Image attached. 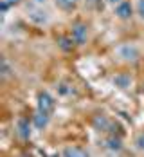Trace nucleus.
<instances>
[{
    "instance_id": "nucleus-1",
    "label": "nucleus",
    "mask_w": 144,
    "mask_h": 157,
    "mask_svg": "<svg viewBox=\"0 0 144 157\" xmlns=\"http://www.w3.org/2000/svg\"><path fill=\"white\" fill-rule=\"evenodd\" d=\"M36 110L45 114V116H52L56 110V98L47 90H40L38 99H36Z\"/></svg>"
},
{
    "instance_id": "nucleus-2",
    "label": "nucleus",
    "mask_w": 144,
    "mask_h": 157,
    "mask_svg": "<svg viewBox=\"0 0 144 157\" xmlns=\"http://www.w3.org/2000/svg\"><path fill=\"white\" fill-rule=\"evenodd\" d=\"M16 134H18V137H22V139H31V134H32V119H29V117H20L18 121H16Z\"/></svg>"
},
{
    "instance_id": "nucleus-3",
    "label": "nucleus",
    "mask_w": 144,
    "mask_h": 157,
    "mask_svg": "<svg viewBox=\"0 0 144 157\" xmlns=\"http://www.w3.org/2000/svg\"><path fill=\"white\" fill-rule=\"evenodd\" d=\"M72 40L76 42V45H83L88 38V27L85 24H74L72 25V33H70Z\"/></svg>"
},
{
    "instance_id": "nucleus-4",
    "label": "nucleus",
    "mask_w": 144,
    "mask_h": 157,
    "mask_svg": "<svg viewBox=\"0 0 144 157\" xmlns=\"http://www.w3.org/2000/svg\"><path fill=\"white\" fill-rule=\"evenodd\" d=\"M103 146L110 152H121L124 144H123V137L119 134H108L103 141Z\"/></svg>"
},
{
    "instance_id": "nucleus-5",
    "label": "nucleus",
    "mask_w": 144,
    "mask_h": 157,
    "mask_svg": "<svg viewBox=\"0 0 144 157\" xmlns=\"http://www.w3.org/2000/svg\"><path fill=\"white\" fill-rule=\"evenodd\" d=\"M133 15V7L128 0H121L117 6H115V16L121 18V20H130Z\"/></svg>"
},
{
    "instance_id": "nucleus-6",
    "label": "nucleus",
    "mask_w": 144,
    "mask_h": 157,
    "mask_svg": "<svg viewBox=\"0 0 144 157\" xmlns=\"http://www.w3.org/2000/svg\"><path fill=\"white\" fill-rule=\"evenodd\" d=\"M119 56L123 60H126V62H135L139 58V51L133 45H123V47L119 49Z\"/></svg>"
},
{
    "instance_id": "nucleus-7",
    "label": "nucleus",
    "mask_w": 144,
    "mask_h": 157,
    "mask_svg": "<svg viewBox=\"0 0 144 157\" xmlns=\"http://www.w3.org/2000/svg\"><path fill=\"white\" fill-rule=\"evenodd\" d=\"M31 119H32V126H34L36 130H45L47 125H49L50 116H45V114H42V112H38V110H36Z\"/></svg>"
},
{
    "instance_id": "nucleus-8",
    "label": "nucleus",
    "mask_w": 144,
    "mask_h": 157,
    "mask_svg": "<svg viewBox=\"0 0 144 157\" xmlns=\"http://www.w3.org/2000/svg\"><path fill=\"white\" fill-rule=\"evenodd\" d=\"M113 85L117 87V89H121V90H124V89H128L130 85H131V76L126 74V72H119V74H115L113 76Z\"/></svg>"
},
{
    "instance_id": "nucleus-9",
    "label": "nucleus",
    "mask_w": 144,
    "mask_h": 157,
    "mask_svg": "<svg viewBox=\"0 0 144 157\" xmlns=\"http://www.w3.org/2000/svg\"><path fill=\"white\" fill-rule=\"evenodd\" d=\"M63 157H88V154L81 148V146H67L63 148Z\"/></svg>"
},
{
    "instance_id": "nucleus-10",
    "label": "nucleus",
    "mask_w": 144,
    "mask_h": 157,
    "mask_svg": "<svg viewBox=\"0 0 144 157\" xmlns=\"http://www.w3.org/2000/svg\"><path fill=\"white\" fill-rule=\"evenodd\" d=\"M54 4H56L58 9H61V11H65V13H70V11L76 9L78 0H54Z\"/></svg>"
},
{
    "instance_id": "nucleus-11",
    "label": "nucleus",
    "mask_w": 144,
    "mask_h": 157,
    "mask_svg": "<svg viewBox=\"0 0 144 157\" xmlns=\"http://www.w3.org/2000/svg\"><path fill=\"white\" fill-rule=\"evenodd\" d=\"M29 18H31L32 22H36V24H45L49 20L47 13L42 11V9H29Z\"/></svg>"
},
{
    "instance_id": "nucleus-12",
    "label": "nucleus",
    "mask_w": 144,
    "mask_h": 157,
    "mask_svg": "<svg viewBox=\"0 0 144 157\" xmlns=\"http://www.w3.org/2000/svg\"><path fill=\"white\" fill-rule=\"evenodd\" d=\"M58 45L63 51H72V47L76 45V42L72 40V36H58Z\"/></svg>"
},
{
    "instance_id": "nucleus-13",
    "label": "nucleus",
    "mask_w": 144,
    "mask_h": 157,
    "mask_svg": "<svg viewBox=\"0 0 144 157\" xmlns=\"http://www.w3.org/2000/svg\"><path fill=\"white\" fill-rule=\"evenodd\" d=\"M22 0H0V11L6 15L11 7H15V6H18Z\"/></svg>"
},
{
    "instance_id": "nucleus-14",
    "label": "nucleus",
    "mask_w": 144,
    "mask_h": 157,
    "mask_svg": "<svg viewBox=\"0 0 144 157\" xmlns=\"http://www.w3.org/2000/svg\"><path fill=\"white\" fill-rule=\"evenodd\" d=\"M56 90H58V96H61V98H67V96L72 94V87L68 83H60L56 87Z\"/></svg>"
},
{
    "instance_id": "nucleus-15",
    "label": "nucleus",
    "mask_w": 144,
    "mask_h": 157,
    "mask_svg": "<svg viewBox=\"0 0 144 157\" xmlns=\"http://www.w3.org/2000/svg\"><path fill=\"white\" fill-rule=\"evenodd\" d=\"M133 144H135V148H137L139 152H144V132H141V134L135 137Z\"/></svg>"
},
{
    "instance_id": "nucleus-16",
    "label": "nucleus",
    "mask_w": 144,
    "mask_h": 157,
    "mask_svg": "<svg viewBox=\"0 0 144 157\" xmlns=\"http://www.w3.org/2000/svg\"><path fill=\"white\" fill-rule=\"evenodd\" d=\"M137 15H139V18L141 20H144V0H137Z\"/></svg>"
},
{
    "instance_id": "nucleus-17",
    "label": "nucleus",
    "mask_w": 144,
    "mask_h": 157,
    "mask_svg": "<svg viewBox=\"0 0 144 157\" xmlns=\"http://www.w3.org/2000/svg\"><path fill=\"white\" fill-rule=\"evenodd\" d=\"M9 71H11V69H9V63L6 62V60H2V76L7 78V76H9Z\"/></svg>"
},
{
    "instance_id": "nucleus-18",
    "label": "nucleus",
    "mask_w": 144,
    "mask_h": 157,
    "mask_svg": "<svg viewBox=\"0 0 144 157\" xmlns=\"http://www.w3.org/2000/svg\"><path fill=\"white\" fill-rule=\"evenodd\" d=\"M106 2H108V4H112V6H117L121 0H106Z\"/></svg>"
},
{
    "instance_id": "nucleus-19",
    "label": "nucleus",
    "mask_w": 144,
    "mask_h": 157,
    "mask_svg": "<svg viewBox=\"0 0 144 157\" xmlns=\"http://www.w3.org/2000/svg\"><path fill=\"white\" fill-rule=\"evenodd\" d=\"M34 2H36V4H38V6H42V4H45V2H47V0H34Z\"/></svg>"
}]
</instances>
